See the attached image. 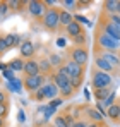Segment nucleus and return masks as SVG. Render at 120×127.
I'll list each match as a JSON object with an SVG mask.
<instances>
[{"instance_id":"nucleus-1","label":"nucleus","mask_w":120,"mask_h":127,"mask_svg":"<svg viewBox=\"0 0 120 127\" xmlns=\"http://www.w3.org/2000/svg\"><path fill=\"white\" fill-rule=\"evenodd\" d=\"M100 52H110V53H120V41L110 38L108 34H105L96 28L94 31V43H93V53H100Z\"/></svg>"},{"instance_id":"nucleus-2","label":"nucleus","mask_w":120,"mask_h":127,"mask_svg":"<svg viewBox=\"0 0 120 127\" xmlns=\"http://www.w3.org/2000/svg\"><path fill=\"white\" fill-rule=\"evenodd\" d=\"M59 16H60V7L46 9V10H45V16H43V19H41L43 28H45L46 31H50V33H57L60 29Z\"/></svg>"},{"instance_id":"nucleus-3","label":"nucleus","mask_w":120,"mask_h":127,"mask_svg":"<svg viewBox=\"0 0 120 127\" xmlns=\"http://www.w3.org/2000/svg\"><path fill=\"white\" fill-rule=\"evenodd\" d=\"M112 84H113V76H110L106 72H101L100 69H96L93 65V69H91V86H93V89L112 88Z\"/></svg>"},{"instance_id":"nucleus-4","label":"nucleus","mask_w":120,"mask_h":127,"mask_svg":"<svg viewBox=\"0 0 120 127\" xmlns=\"http://www.w3.org/2000/svg\"><path fill=\"white\" fill-rule=\"evenodd\" d=\"M67 60L77 64L81 67H86L89 60V50L86 46H72L67 48Z\"/></svg>"},{"instance_id":"nucleus-5","label":"nucleus","mask_w":120,"mask_h":127,"mask_svg":"<svg viewBox=\"0 0 120 127\" xmlns=\"http://www.w3.org/2000/svg\"><path fill=\"white\" fill-rule=\"evenodd\" d=\"M46 83V77L43 76V74H36V76H24V79H22V88L26 89V91H29V93H34V91H38L41 89V86Z\"/></svg>"},{"instance_id":"nucleus-6","label":"nucleus","mask_w":120,"mask_h":127,"mask_svg":"<svg viewBox=\"0 0 120 127\" xmlns=\"http://www.w3.org/2000/svg\"><path fill=\"white\" fill-rule=\"evenodd\" d=\"M26 10L29 12V16H31L33 19L41 21V19H43V16H45L46 7H45V3H43L41 0H29V2H28V9H26Z\"/></svg>"},{"instance_id":"nucleus-7","label":"nucleus","mask_w":120,"mask_h":127,"mask_svg":"<svg viewBox=\"0 0 120 127\" xmlns=\"http://www.w3.org/2000/svg\"><path fill=\"white\" fill-rule=\"evenodd\" d=\"M82 117L88 119V122H94V124H105V117L103 113L98 112L94 106H82Z\"/></svg>"},{"instance_id":"nucleus-8","label":"nucleus","mask_w":120,"mask_h":127,"mask_svg":"<svg viewBox=\"0 0 120 127\" xmlns=\"http://www.w3.org/2000/svg\"><path fill=\"white\" fill-rule=\"evenodd\" d=\"M34 52H36V48H34V43L31 41V40H24V41L21 43V46H19L21 59H24V60L34 59Z\"/></svg>"},{"instance_id":"nucleus-9","label":"nucleus","mask_w":120,"mask_h":127,"mask_svg":"<svg viewBox=\"0 0 120 127\" xmlns=\"http://www.w3.org/2000/svg\"><path fill=\"white\" fill-rule=\"evenodd\" d=\"M63 31H65V34H67V38H69V40H72V38H76V36H81V34H86L84 26L79 24L76 19H74V22H70Z\"/></svg>"},{"instance_id":"nucleus-10","label":"nucleus","mask_w":120,"mask_h":127,"mask_svg":"<svg viewBox=\"0 0 120 127\" xmlns=\"http://www.w3.org/2000/svg\"><path fill=\"white\" fill-rule=\"evenodd\" d=\"M94 57H100L103 59L105 62H108L113 69H120V53H110V52H100V53H96Z\"/></svg>"},{"instance_id":"nucleus-11","label":"nucleus","mask_w":120,"mask_h":127,"mask_svg":"<svg viewBox=\"0 0 120 127\" xmlns=\"http://www.w3.org/2000/svg\"><path fill=\"white\" fill-rule=\"evenodd\" d=\"M41 89H43V93H45V96H46V100H55V98H59V88L55 86L53 81H46L45 84L41 86Z\"/></svg>"},{"instance_id":"nucleus-12","label":"nucleus","mask_w":120,"mask_h":127,"mask_svg":"<svg viewBox=\"0 0 120 127\" xmlns=\"http://www.w3.org/2000/svg\"><path fill=\"white\" fill-rule=\"evenodd\" d=\"M105 115L110 119V122H113V124H117L119 126V117H120V100H115V103L112 106H108L106 108V112H105Z\"/></svg>"},{"instance_id":"nucleus-13","label":"nucleus","mask_w":120,"mask_h":127,"mask_svg":"<svg viewBox=\"0 0 120 127\" xmlns=\"http://www.w3.org/2000/svg\"><path fill=\"white\" fill-rule=\"evenodd\" d=\"M24 76H36L40 74V67H38V59H28L24 60Z\"/></svg>"},{"instance_id":"nucleus-14","label":"nucleus","mask_w":120,"mask_h":127,"mask_svg":"<svg viewBox=\"0 0 120 127\" xmlns=\"http://www.w3.org/2000/svg\"><path fill=\"white\" fill-rule=\"evenodd\" d=\"M119 7V0H105L101 7V16H115Z\"/></svg>"},{"instance_id":"nucleus-15","label":"nucleus","mask_w":120,"mask_h":127,"mask_svg":"<svg viewBox=\"0 0 120 127\" xmlns=\"http://www.w3.org/2000/svg\"><path fill=\"white\" fill-rule=\"evenodd\" d=\"M94 67H96V69H100L101 72L110 74V76H113V74H117V72H119L117 69H113L110 64L105 62V60H103V59H100V57H94Z\"/></svg>"},{"instance_id":"nucleus-16","label":"nucleus","mask_w":120,"mask_h":127,"mask_svg":"<svg viewBox=\"0 0 120 127\" xmlns=\"http://www.w3.org/2000/svg\"><path fill=\"white\" fill-rule=\"evenodd\" d=\"M38 67H40V74H43L45 77H46V76H52V72L55 70V69L52 67L50 60H48V57H41V59H38Z\"/></svg>"},{"instance_id":"nucleus-17","label":"nucleus","mask_w":120,"mask_h":127,"mask_svg":"<svg viewBox=\"0 0 120 127\" xmlns=\"http://www.w3.org/2000/svg\"><path fill=\"white\" fill-rule=\"evenodd\" d=\"M59 21H60V29H65L70 22H74V14L69 12V10H65V9H60Z\"/></svg>"},{"instance_id":"nucleus-18","label":"nucleus","mask_w":120,"mask_h":127,"mask_svg":"<svg viewBox=\"0 0 120 127\" xmlns=\"http://www.w3.org/2000/svg\"><path fill=\"white\" fill-rule=\"evenodd\" d=\"M3 36H5V43H7L9 50L14 48V46H21V43H22V38L17 33H9V34H3Z\"/></svg>"},{"instance_id":"nucleus-19","label":"nucleus","mask_w":120,"mask_h":127,"mask_svg":"<svg viewBox=\"0 0 120 127\" xmlns=\"http://www.w3.org/2000/svg\"><path fill=\"white\" fill-rule=\"evenodd\" d=\"M7 65H9V69H10L14 74H16V72H22V70H24V59L16 57V59H12Z\"/></svg>"},{"instance_id":"nucleus-20","label":"nucleus","mask_w":120,"mask_h":127,"mask_svg":"<svg viewBox=\"0 0 120 127\" xmlns=\"http://www.w3.org/2000/svg\"><path fill=\"white\" fill-rule=\"evenodd\" d=\"M112 88H103V89H94V98H96V101L101 103V101H105L110 95H112Z\"/></svg>"},{"instance_id":"nucleus-21","label":"nucleus","mask_w":120,"mask_h":127,"mask_svg":"<svg viewBox=\"0 0 120 127\" xmlns=\"http://www.w3.org/2000/svg\"><path fill=\"white\" fill-rule=\"evenodd\" d=\"M60 5H63V9H65V10L72 12V10L79 9V0H62V2H60Z\"/></svg>"},{"instance_id":"nucleus-22","label":"nucleus","mask_w":120,"mask_h":127,"mask_svg":"<svg viewBox=\"0 0 120 127\" xmlns=\"http://www.w3.org/2000/svg\"><path fill=\"white\" fill-rule=\"evenodd\" d=\"M48 60H50V64H52L53 69H59V67H62V65L65 64V62H63V59L60 57L59 53H52V55L48 57Z\"/></svg>"},{"instance_id":"nucleus-23","label":"nucleus","mask_w":120,"mask_h":127,"mask_svg":"<svg viewBox=\"0 0 120 127\" xmlns=\"http://www.w3.org/2000/svg\"><path fill=\"white\" fill-rule=\"evenodd\" d=\"M9 110H10V101H3V103H0V119L7 120V117H9Z\"/></svg>"},{"instance_id":"nucleus-24","label":"nucleus","mask_w":120,"mask_h":127,"mask_svg":"<svg viewBox=\"0 0 120 127\" xmlns=\"http://www.w3.org/2000/svg\"><path fill=\"white\" fill-rule=\"evenodd\" d=\"M9 12H10V9H9L7 0H2V2H0V17H2V19H3V17H7V16H9Z\"/></svg>"},{"instance_id":"nucleus-25","label":"nucleus","mask_w":120,"mask_h":127,"mask_svg":"<svg viewBox=\"0 0 120 127\" xmlns=\"http://www.w3.org/2000/svg\"><path fill=\"white\" fill-rule=\"evenodd\" d=\"M31 100H34V101H46V96H45V93H43V89H38V91H34V93H31Z\"/></svg>"},{"instance_id":"nucleus-26","label":"nucleus","mask_w":120,"mask_h":127,"mask_svg":"<svg viewBox=\"0 0 120 127\" xmlns=\"http://www.w3.org/2000/svg\"><path fill=\"white\" fill-rule=\"evenodd\" d=\"M115 100H117V93L112 91V95H110L105 101H101V105H103V108H108V106H112L113 103H115Z\"/></svg>"},{"instance_id":"nucleus-27","label":"nucleus","mask_w":120,"mask_h":127,"mask_svg":"<svg viewBox=\"0 0 120 127\" xmlns=\"http://www.w3.org/2000/svg\"><path fill=\"white\" fill-rule=\"evenodd\" d=\"M70 41L74 43V46H86V34L76 36V38H72Z\"/></svg>"},{"instance_id":"nucleus-28","label":"nucleus","mask_w":120,"mask_h":127,"mask_svg":"<svg viewBox=\"0 0 120 127\" xmlns=\"http://www.w3.org/2000/svg\"><path fill=\"white\" fill-rule=\"evenodd\" d=\"M5 52H9V46L5 43V36H0V55L5 53Z\"/></svg>"},{"instance_id":"nucleus-29","label":"nucleus","mask_w":120,"mask_h":127,"mask_svg":"<svg viewBox=\"0 0 120 127\" xmlns=\"http://www.w3.org/2000/svg\"><path fill=\"white\" fill-rule=\"evenodd\" d=\"M3 76H5V79H7L9 83H12V81H16V76H14V72H12L10 69H7V70H3Z\"/></svg>"},{"instance_id":"nucleus-30","label":"nucleus","mask_w":120,"mask_h":127,"mask_svg":"<svg viewBox=\"0 0 120 127\" xmlns=\"http://www.w3.org/2000/svg\"><path fill=\"white\" fill-rule=\"evenodd\" d=\"M3 101H10V100H9L7 89H0V103H3Z\"/></svg>"},{"instance_id":"nucleus-31","label":"nucleus","mask_w":120,"mask_h":127,"mask_svg":"<svg viewBox=\"0 0 120 127\" xmlns=\"http://www.w3.org/2000/svg\"><path fill=\"white\" fill-rule=\"evenodd\" d=\"M70 127H88V120H84V119H79V120H74V124Z\"/></svg>"},{"instance_id":"nucleus-32","label":"nucleus","mask_w":120,"mask_h":127,"mask_svg":"<svg viewBox=\"0 0 120 127\" xmlns=\"http://www.w3.org/2000/svg\"><path fill=\"white\" fill-rule=\"evenodd\" d=\"M62 103H63V100H62V98H55V100H52V101H50L48 105L52 106V108H57V106L62 105Z\"/></svg>"},{"instance_id":"nucleus-33","label":"nucleus","mask_w":120,"mask_h":127,"mask_svg":"<svg viewBox=\"0 0 120 127\" xmlns=\"http://www.w3.org/2000/svg\"><path fill=\"white\" fill-rule=\"evenodd\" d=\"M17 119H19L21 122H24V112H22V110H21L19 113H17Z\"/></svg>"},{"instance_id":"nucleus-34","label":"nucleus","mask_w":120,"mask_h":127,"mask_svg":"<svg viewBox=\"0 0 120 127\" xmlns=\"http://www.w3.org/2000/svg\"><path fill=\"white\" fill-rule=\"evenodd\" d=\"M88 127H100V124H94V122H88Z\"/></svg>"},{"instance_id":"nucleus-35","label":"nucleus","mask_w":120,"mask_h":127,"mask_svg":"<svg viewBox=\"0 0 120 127\" xmlns=\"http://www.w3.org/2000/svg\"><path fill=\"white\" fill-rule=\"evenodd\" d=\"M5 126H7V122H5L3 119H0V127H5Z\"/></svg>"},{"instance_id":"nucleus-36","label":"nucleus","mask_w":120,"mask_h":127,"mask_svg":"<svg viewBox=\"0 0 120 127\" xmlns=\"http://www.w3.org/2000/svg\"><path fill=\"white\" fill-rule=\"evenodd\" d=\"M117 16L120 17V0H119V7H117Z\"/></svg>"},{"instance_id":"nucleus-37","label":"nucleus","mask_w":120,"mask_h":127,"mask_svg":"<svg viewBox=\"0 0 120 127\" xmlns=\"http://www.w3.org/2000/svg\"><path fill=\"white\" fill-rule=\"evenodd\" d=\"M100 127H110V126H106V124H100Z\"/></svg>"},{"instance_id":"nucleus-38","label":"nucleus","mask_w":120,"mask_h":127,"mask_svg":"<svg viewBox=\"0 0 120 127\" xmlns=\"http://www.w3.org/2000/svg\"><path fill=\"white\" fill-rule=\"evenodd\" d=\"M0 84H2V76H0Z\"/></svg>"},{"instance_id":"nucleus-39","label":"nucleus","mask_w":120,"mask_h":127,"mask_svg":"<svg viewBox=\"0 0 120 127\" xmlns=\"http://www.w3.org/2000/svg\"><path fill=\"white\" fill-rule=\"evenodd\" d=\"M119 126H120V117H119Z\"/></svg>"},{"instance_id":"nucleus-40","label":"nucleus","mask_w":120,"mask_h":127,"mask_svg":"<svg viewBox=\"0 0 120 127\" xmlns=\"http://www.w3.org/2000/svg\"><path fill=\"white\" fill-rule=\"evenodd\" d=\"M0 21H2V17H0Z\"/></svg>"},{"instance_id":"nucleus-41","label":"nucleus","mask_w":120,"mask_h":127,"mask_svg":"<svg viewBox=\"0 0 120 127\" xmlns=\"http://www.w3.org/2000/svg\"><path fill=\"white\" fill-rule=\"evenodd\" d=\"M0 57H2V55H0Z\"/></svg>"}]
</instances>
